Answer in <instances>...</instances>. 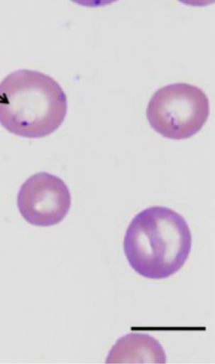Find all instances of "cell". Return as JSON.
I'll list each match as a JSON object with an SVG mask.
<instances>
[{
    "label": "cell",
    "instance_id": "7a4b0ae2",
    "mask_svg": "<svg viewBox=\"0 0 215 364\" xmlns=\"http://www.w3.org/2000/svg\"><path fill=\"white\" fill-rule=\"evenodd\" d=\"M67 106L60 84L41 72L18 70L0 82V124L15 135L50 134L62 124Z\"/></svg>",
    "mask_w": 215,
    "mask_h": 364
},
{
    "label": "cell",
    "instance_id": "3957f363",
    "mask_svg": "<svg viewBox=\"0 0 215 364\" xmlns=\"http://www.w3.org/2000/svg\"><path fill=\"white\" fill-rule=\"evenodd\" d=\"M209 114V102L199 87L184 82L165 85L151 97L146 117L161 136L175 140L189 138L201 130Z\"/></svg>",
    "mask_w": 215,
    "mask_h": 364
},
{
    "label": "cell",
    "instance_id": "5b68a950",
    "mask_svg": "<svg viewBox=\"0 0 215 364\" xmlns=\"http://www.w3.org/2000/svg\"><path fill=\"white\" fill-rule=\"evenodd\" d=\"M160 343L144 333H129L119 338L109 350L106 363H165Z\"/></svg>",
    "mask_w": 215,
    "mask_h": 364
},
{
    "label": "cell",
    "instance_id": "277c9868",
    "mask_svg": "<svg viewBox=\"0 0 215 364\" xmlns=\"http://www.w3.org/2000/svg\"><path fill=\"white\" fill-rule=\"evenodd\" d=\"M71 194L65 183L48 172L31 176L21 186L17 205L22 217L31 225L48 227L61 222L71 207Z\"/></svg>",
    "mask_w": 215,
    "mask_h": 364
},
{
    "label": "cell",
    "instance_id": "8992f818",
    "mask_svg": "<svg viewBox=\"0 0 215 364\" xmlns=\"http://www.w3.org/2000/svg\"><path fill=\"white\" fill-rule=\"evenodd\" d=\"M84 6H99L111 4L117 0H71Z\"/></svg>",
    "mask_w": 215,
    "mask_h": 364
},
{
    "label": "cell",
    "instance_id": "52a82bcc",
    "mask_svg": "<svg viewBox=\"0 0 215 364\" xmlns=\"http://www.w3.org/2000/svg\"><path fill=\"white\" fill-rule=\"evenodd\" d=\"M179 1L194 6H202L214 2V0H178Z\"/></svg>",
    "mask_w": 215,
    "mask_h": 364
},
{
    "label": "cell",
    "instance_id": "6da1fadb",
    "mask_svg": "<svg viewBox=\"0 0 215 364\" xmlns=\"http://www.w3.org/2000/svg\"><path fill=\"white\" fill-rule=\"evenodd\" d=\"M192 233L184 218L161 205L147 208L130 222L123 242L125 256L138 274L163 279L177 272L192 249Z\"/></svg>",
    "mask_w": 215,
    "mask_h": 364
}]
</instances>
